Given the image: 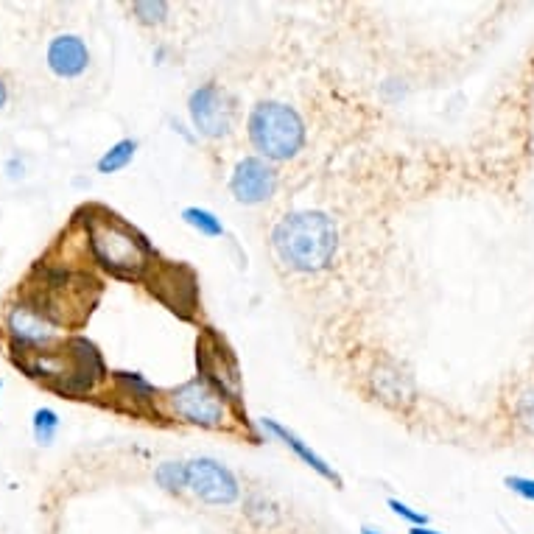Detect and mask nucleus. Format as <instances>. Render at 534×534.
I'll return each mask as SVG.
<instances>
[{"label": "nucleus", "mask_w": 534, "mask_h": 534, "mask_svg": "<svg viewBox=\"0 0 534 534\" xmlns=\"http://www.w3.org/2000/svg\"><path fill=\"white\" fill-rule=\"evenodd\" d=\"M185 470H188V490L196 498H202L205 504L230 507L241 493L233 473L210 456H199V459L185 462Z\"/></svg>", "instance_id": "nucleus-7"}, {"label": "nucleus", "mask_w": 534, "mask_h": 534, "mask_svg": "<svg viewBox=\"0 0 534 534\" xmlns=\"http://www.w3.org/2000/svg\"><path fill=\"white\" fill-rule=\"evenodd\" d=\"M196 367L199 378H205L213 389H219L221 398L230 406H241V372L235 364L233 353L227 350L224 339L207 330L205 336L196 344Z\"/></svg>", "instance_id": "nucleus-6"}, {"label": "nucleus", "mask_w": 534, "mask_h": 534, "mask_svg": "<svg viewBox=\"0 0 534 534\" xmlns=\"http://www.w3.org/2000/svg\"><path fill=\"white\" fill-rule=\"evenodd\" d=\"M386 504H389V509H392V512H395L398 518L414 523V526H425V523H428V515H423V512H417V509H411L409 504H403V501H398V498H389Z\"/></svg>", "instance_id": "nucleus-21"}, {"label": "nucleus", "mask_w": 534, "mask_h": 534, "mask_svg": "<svg viewBox=\"0 0 534 534\" xmlns=\"http://www.w3.org/2000/svg\"><path fill=\"white\" fill-rule=\"evenodd\" d=\"M361 534H381V532H375V529H370V526H364V529H361Z\"/></svg>", "instance_id": "nucleus-25"}, {"label": "nucleus", "mask_w": 534, "mask_h": 534, "mask_svg": "<svg viewBox=\"0 0 534 534\" xmlns=\"http://www.w3.org/2000/svg\"><path fill=\"white\" fill-rule=\"evenodd\" d=\"M31 428H34V439L40 445H51L59 431V414L54 409H37L34 411V420H31Z\"/></svg>", "instance_id": "nucleus-18"}, {"label": "nucleus", "mask_w": 534, "mask_h": 534, "mask_svg": "<svg viewBox=\"0 0 534 534\" xmlns=\"http://www.w3.org/2000/svg\"><path fill=\"white\" fill-rule=\"evenodd\" d=\"M409 534H442V532H434V529H428V526H411Z\"/></svg>", "instance_id": "nucleus-23"}, {"label": "nucleus", "mask_w": 534, "mask_h": 534, "mask_svg": "<svg viewBox=\"0 0 534 534\" xmlns=\"http://www.w3.org/2000/svg\"><path fill=\"white\" fill-rule=\"evenodd\" d=\"M45 59H48L51 73H56L59 79H76V76H82L87 65H90V51H87L82 37H76V34H59V37L48 42Z\"/></svg>", "instance_id": "nucleus-11"}, {"label": "nucleus", "mask_w": 534, "mask_h": 534, "mask_svg": "<svg viewBox=\"0 0 534 534\" xmlns=\"http://www.w3.org/2000/svg\"><path fill=\"white\" fill-rule=\"evenodd\" d=\"M154 481L168 490V493H179L188 487V470H185V462H163V465L154 470Z\"/></svg>", "instance_id": "nucleus-16"}, {"label": "nucleus", "mask_w": 534, "mask_h": 534, "mask_svg": "<svg viewBox=\"0 0 534 534\" xmlns=\"http://www.w3.org/2000/svg\"><path fill=\"white\" fill-rule=\"evenodd\" d=\"M261 425L266 428V431H269V434H272V437L280 439L286 448H291V451L297 453L302 462L311 467V470H316L322 479H328V481H333L336 487H342V476H339V473H336V470H333V467H330L328 462H325V459H322V456H319V453L311 448V445H305V442H302V439L297 437L294 431H288L286 425H280L277 420H272V417H263Z\"/></svg>", "instance_id": "nucleus-12"}, {"label": "nucleus", "mask_w": 534, "mask_h": 534, "mask_svg": "<svg viewBox=\"0 0 534 534\" xmlns=\"http://www.w3.org/2000/svg\"><path fill=\"white\" fill-rule=\"evenodd\" d=\"M165 406L182 423L199 425V428H221L227 423V411H230V403L221 398L219 389H213L199 375L171 389L165 395Z\"/></svg>", "instance_id": "nucleus-4"}, {"label": "nucleus", "mask_w": 534, "mask_h": 534, "mask_svg": "<svg viewBox=\"0 0 534 534\" xmlns=\"http://www.w3.org/2000/svg\"><path fill=\"white\" fill-rule=\"evenodd\" d=\"M249 140L266 160H291L305 143V126L297 110L280 101H261L249 115Z\"/></svg>", "instance_id": "nucleus-3"}, {"label": "nucleus", "mask_w": 534, "mask_h": 534, "mask_svg": "<svg viewBox=\"0 0 534 534\" xmlns=\"http://www.w3.org/2000/svg\"><path fill=\"white\" fill-rule=\"evenodd\" d=\"M115 384L124 389L126 398L137 400V403H151L154 400V386L140 375V372H115Z\"/></svg>", "instance_id": "nucleus-15"}, {"label": "nucleus", "mask_w": 534, "mask_h": 534, "mask_svg": "<svg viewBox=\"0 0 534 534\" xmlns=\"http://www.w3.org/2000/svg\"><path fill=\"white\" fill-rule=\"evenodd\" d=\"M6 101H9V90H6V84L0 79V107H6Z\"/></svg>", "instance_id": "nucleus-24"}, {"label": "nucleus", "mask_w": 534, "mask_h": 534, "mask_svg": "<svg viewBox=\"0 0 534 534\" xmlns=\"http://www.w3.org/2000/svg\"><path fill=\"white\" fill-rule=\"evenodd\" d=\"M244 512H247V518L258 529H272L274 523H277V507H274L272 501H266L263 495H249Z\"/></svg>", "instance_id": "nucleus-17"}, {"label": "nucleus", "mask_w": 534, "mask_h": 534, "mask_svg": "<svg viewBox=\"0 0 534 534\" xmlns=\"http://www.w3.org/2000/svg\"><path fill=\"white\" fill-rule=\"evenodd\" d=\"M6 330L12 336V350H45L56 339V325L34 302L20 300L6 311Z\"/></svg>", "instance_id": "nucleus-8"}, {"label": "nucleus", "mask_w": 534, "mask_h": 534, "mask_svg": "<svg viewBox=\"0 0 534 534\" xmlns=\"http://www.w3.org/2000/svg\"><path fill=\"white\" fill-rule=\"evenodd\" d=\"M182 221L193 227V230H199L207 238H221L224 235V224L216 219V213H210L205 207H185L182 210Z\"/></svg>", "instance_id": "nucleus-14"}, {"label": "nucleus", "mask_w": 534, "mask_h": 534, "mask_svg": "<svg viewBox=\"0 0 534 534\" xmlns=\"http://www.w3.org/2000/svg\"><path fill=\"white\" fill-rule=\"evenodd\" d=\"M154 300H160L179 319H193L199 308V280L185 263H154L143 277Z\"/></svg>", "instance_id": "nucleus-5"}, {"label": "nucleus", "mask_w": 534, "mask_h": 534, "mask_svg": "<svg viewBox=\"0 0 534 534\" xmlns=\"http://www.w3.org/2000/svg\"><path fill=\"white\" fill-rule=\"evenodd\" d=\"M515 417H518V423H521L529 434H534V386L526 392V395H523L521 400H518Z\"/></svg>", "instance_id": "nucleus-20"}, {"label": "nucleus", "mask_w": 534, "mask_h": 534, "mask_svg": "<svg viewBox=\"0 0 534 534\" xmlns=\"http://www.w3.org/2000/svg\"><path fill=\"white\" fill-rule=\"evenodd\" d=\"M132 12L143 26H157L168 17V3L165 0H137L132 3Z\"/></svg>", "instance_id": "nucleus-19"}, {"label": "nucleus", "mask_w": 534, "mask_h": 534, "mask_svg": "<svg viewBox=\"0 0 534 534\" xmlns=\"http://www.w3.org/2000/svg\"><path fill=\"white\" fill-rule=\"evenodd\" d=\"M0 389H3V381H0Z\"/></svg>", "instance_id": "nucleus-26"}, {"label": "nucleus", "mask_w": 534, "mask_h": 534, "mask_svg": "<svg viewBox=\"0 0 534 534\" xmlns=\"http://www.w3.org/2000/svg\"><path fill=\"white\" fill-rule=\"evenodd\" d=\"M272 247L288 269L319 272L333 261L339 249V230L325 213L300 210L274 224Z\"/></svg>", "instance_id": "nucleus-2"}, {"label": "nucleus", "mask_w": 534, "mask_h": 534, "mask_svg": "<svg viewBox=\"0 0 534 534\" xmlns=\"http://www.w3.org/2000/svg\"><path fill=\"white\" fill-rule=\"evenodd\" d=\"M504 484H507L515 495H521L526 501H534V479H526V476H507Z\"/></svg>", "instance_id": "nucleus-22"}, {"label": "nucleus", "mask_w": 534, "mask_h": 534, "mask_svg": "<svg viewBox=\"0 0 534 534\" xmlns=\"http://www.w3.org/2000/svg\"><path fill=\"white\" fill-rule=\"evenodd\" d=\"M188 112L196 126V132L205 137H224L233 124V107L224 90L216 84H202L196 87L188 98Z\"/></svg>", "instance_id": "nucleus-9"}, {"label": "nucleus", "mask_w": 534, "mask_h": 534, "mask_svg": "<svg viewBox=\"0 0 534 534\" xmlns=\"http://www.w3.org/2000/svg\"><path fill=\"white\" fill-rule=\"evenodd\" d=\"M274 188H277V174L261 157H244L230 177V193L241 205H261L274 196Z\"/></svg>", "instance_id": "nucleus-10"}, {"label": "nucleus", "mask_w": 534, "mask_h": 534, "mask_svg": "<svg viewBox=\"0 0 534 534\" xmlns=\"http://www.w3.org/2000/svg\"><path fill=\"white\" fill-rule=\"evenodd\" d=\"M84 213H87L84 219L87 241L96 261L115 277L143 280L157 261L149 241L137 233L132 224L118 219L115 213H107L104 207H90Z\"/></svg>", "instance_id": "nucleus-1"}, {"label": "nucleus", "mask_w": 534, "mask_h": 534, "mask_svg": "<svg viewBox=\"0 0 534 534\" xmlns=\"http://www.w3.org/2000/svg\"><path fill=\"white\" fill-rule=\"evenodd\" d=\"M135 151H137L135 137H124V140H118L115 146H110V149L98 157L96 171L98 174H115V171H121V168H126V165L132 163Z\"/></svg>", "instance_id": "nucleus-13"}]
</instances>
